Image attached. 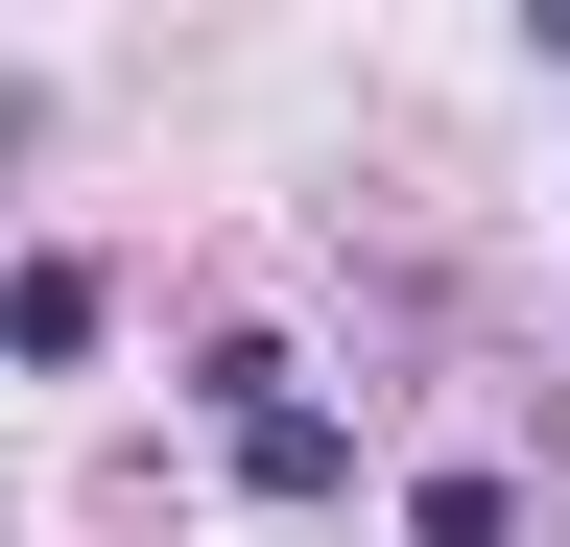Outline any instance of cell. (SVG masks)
Instances as JSON below:
<instances>
[{
	"label": "cell",
	"mask_w": 570,
	"mask_h": 547,
	"mask_svg": "<svg viewBox=\"0 0 570 547\" xmlns=\"http://www.w3.org/2000/svg\"><path fill=\"white\" fill-rule=\"evenodd\" d=\"M214 452H238V500H356V429H333V404H238Z\"/></svg>",
	"instance_id": "6da1fadb"
},
{
	"label": "cell",
	"mask_w": 570,
	"mask_h": 547,
	"mask_svg": "<svg viewBox=\"0 0 570 547\" xmlns=\"http://www.w3.org/2000/svg\"><path fill=\"white\" fill-rule=\"evenodd\" d=\"M96 333H119V286H96V262H0V358H48V381H71Z\"/></svg>",
	"instance_id": "7a4b0ae2"
},
{
	"label": "cell",
	"mask_w": 570,
	"mask_h": 547,
	"mask_svg": "<svg viewBox=\"0 0 570 547\" xmlns=\"http://www.w3.org/2000/svg\"><path fill=\"white\" fill-rule=\"evenodd\" d=\"M404 547H523V476H428V500H404Z\"/></svg>",
	"instance_id": "3957f363"
},
{
	"label": "cell",
	"mask_w": 570,
	"mask_h": 547,
	"mask_svg": "<svg viewBox=\"0 0 570 547\" xmlns=\"http://www.w3.org/2000/svg\"><path fill=\"white\" fill-rule=\"evenodd\" d=\"M24 144H48V96H24V72H0V167H24Z\"/></svg>",
	"instance_id": "277c9868"
}]
</instances>
